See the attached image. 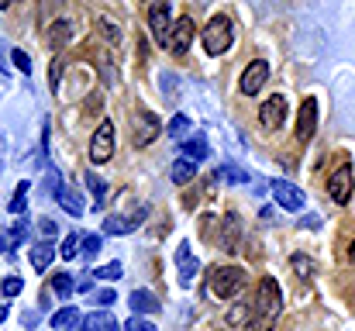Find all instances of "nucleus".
Wrapping results in <instances>:
<instances>
[{"instance_id": "1", "label": "nucleus", "mask_w": 355, "mask_h": 331, "mask_svg": "<svg viewBox=\"0 0 355 331\" xmlns=\"http://www.w3.org/2000/svg\"><path fill=\"white\" fill-rule=\"evenodd\" d=\"M283 314V294H279V283L272 276H266L259 283V294H255V307H252V321L248 331H272L276 318Z\"/></svg>"}, {"instance_id": "2", "label": "nucleus", "mask_w": 355, "mask_h": 331, "mask_svg": "<svg viewBox=\"0 0 355 331\" xmlns=\"http://www.w3.org/2000/svg\"><path fill=\"white\" fill-rule=\"evenodd\" d=\"M245 287H248V276H245V269H238V266H218V269L211 273V290H214V297H221V300L238 297Z\"/></svg>"}, {"instance_id": "3", "label": "nucleus", "mask_w": 355, "mask_h": 331, "mask_svg": "<svg viewBox=\"0 0 355 331\" xmlns=\"http://www.w3.org/2000/svg\"><path fill=\"white\" fill-rule=\"evenodd\" d=\"M232 42H235V24H232V17H211V24L204 28V49H207V56H225L228 49H232Z\"/></svg>"}, {"instance_id": "4", "label": "nucleus", "mask_w": 355, "mask_h": 331, "mask_svg": "<svg viewBox=\"0 0 355 331\" xmlns=\"http://www.w3.org/2000/svg\"><path fill=\"white\" fill-rule=\"evenodd\" d=\"M111 155H114V124L111 121H101V128L90 138V162L104 166Z\"/></svg>"}, {"instance_id": "5", "label": "nucleus", "mask_w": 355, "mask_h": 331, "mask_svg": "<svg viewBox=\"0 0 355 331\" xmlns=\"http://www.w3.org/2000/svg\"><path fill=\"white\" fill-rule=\"evenodd\" d=\"M148 28H152V38L162 45V49H169V0H155L152 3V10H148Z\"/></svg>"}, {"instance_id": "6", "label": "nucleus", "mask_w": 355, "mask_h": 331, "mask_svg": "<svg viewBox=\"0 0 355 331\" xmlns=\"http://www.w3.org/2000/svg\"><path fill=\"white\" fill-rule=\"evenodd\" d=\"M328 194H331V201H335L338 207H345V204L352 201V169H349V166H338V169L331 173Z\"/></svg>"}, {"instance_id": "7", "label": "nucleus", "mask_w": 355, "mask_h": 331, "mask_svg": "<svg viewBox=\"0 0 355 331\" xmlns=\"http://www.w3.org/2000/svg\"><path fill=\"white\" fill-rule=\"evenodd\" d=\"M269 190H272V197H276V204H279L283 211H300V207H304V190H300V187H293V183H286V180H272Z\"/></svg>"}, {"instance_id": "8", "label": "nucleus", "mask_w": 355, "mask_h": 331, "mask_svg": "<svg viewBox=\"0 0 355 331\" xmlns=\"http://www.w3.org/2000/svg\"><path fill=\"white\" fill-rule=\"evenodd\" d=\"M266 80H269V66H266L262 59L248 62V69L241 73V94H245V97H255V94L266 87Z\"/></svg>"}, {"instance_id": "9", "label": "nucleus", "mask_w": 355, "mask_h": 331, "mask_svg": "<svg viewBox=\"0 0 355 331\" xmlns=\"http://www.w3.org/2000/svg\"><path fill=\"white\" fill-rule=\"evenodd\" d=\"M190 42H193V21L190 17H180L173 24V31H169V52L173 56H183L190 49Z\"/></svg>"}, {"instance_id": "10", "label": "nucleus", "mask_w": 355, "mask_h": 331, "mask_svg": "<svg viewBox=\"0 0 355 331\" xmlns=\"http://www.w3.org/2000/svg\"><path fill=\"white\" fill-rule=\"evenodd\" d=\"M259 121H262V128H269V131H276L283 121H286V101L283 97H269L262 110H259Z\"/></svg>"}, {"instance_id": "11", "label": "nucleus", "mask_w": 355, "mask_h": 331, "mask_svg": "<svg viewBox=\"0 0 355 331\" xmlns=\"http://www.w3.org/2000/svg\"><path fill=\"white\" fill-rule=\"evenodd\" d=\"M314 128H318V101H314V97H307V101L300 104V121H297V138H300V142H311Z\"/></svg>"}, {"instance_id": "12", "label": "nucleus", "mask_w": 355, "mask_h": 331, "mask_svg": "<svg viewBox=\"0 0 355 331\" xmlns=\"http://www.w3.org/2000/svg\"><path fill=\"white\" fill-rule=\"evenodd\" d=\"M55 252H59V248H55L49 238H45V241H35V248L28 252V262H31V269H35V273H45V269L52 266Z\"/></svg>"}, {"instance_id": "13", "label": "nucleus", "mask_w": 355, "mask_h": 331, "mask_svg": "<svg viewBox=\"0 0 355 331\" xmlns=\"http://www.w3.org/2000/svg\"><path fill=\"white\" fill-rule=\"evenodd\" d=\"M176 262H180V283H183V287H190V283H193V276L200 273V262L190 255V245H187V241L176 248Z\"/></svg>"}, {"instance_id": "14", "label": "nucleus", "mask_w": 355, "mask_h": 331, "mask_svg": "<svg viewBox=\"0 0 355 331\" xmlns=\"http://www.w3.org/2000/svg\"><path fill=\"white\" fill-rule=\"evenodd\" d=\"M155 135H159V121L152 114H138L135 117V142L148 145V142H155Z\"/></svg>"}, {"instance_id": "15", "label": "nucleus", "mask_w": 355, "mask_h": 331, "mask_svg": "<svg viewBox=\"0 0 355 331\" xmlns=\"http://www.w3.org/2000/svg\"><path fill=\"white\" fill-rule=\"evenodd\" d=\"M141 214H145V211L128 214V218H124V214H111V218L104 221V231H107V235H128V231H135V228L141 224Z\"/></svg>"}, {"instance_id": "16", "label": "nucleus", "mask_w": 355, "mask_h": 331, "mask_svg": "<svg viewBox=\"0 0 355 331\" xmlns=\"http://www.w3.org/2000/svg\"><path fill=\"white\" fill-rule=\"evenodd\" d=\"M128 304H131V311L135 314H159V300H155V294H148V290H135L131 297H128Z\"/></svg>"}, {"instance_id": "17", "label": "nucleus", "mask_w": 355, "mask_h": 331, "mask_svg": "<svg viewBox=\"0 0 355 331\" xmlns=\"http://www.w3.org/2000/svg\"><path fill=\"white\" fill-rule=\"evenodd\" d=\"M55 201H59V207H62L66 214H73V218H80V214L87 211V204H83V197H80L76 190H69V187H62V190L55 194Z\"/></svg>"}, {"instance_id": "18", "label": "nucleus", "mask_w": 355, "mask_h": 331, "mask_svg": "<svg viewBox=\"0 0 355 331\" xmlns=\"http://www.w3.org/2000/svg\"><path fill=\"white\" fill-rule=\"evenodd\" d=\"M169 176H173V183H176V187H183V183H190V180L197 176V162H193V159H187V155H180V159L173 162Z\"/></svg>"}, {"instance_id": "19", "label": "nucleus", "mask_w": 355, "mask_h": 331, "mask_svg": "<svg viewBox=\"0 0 355 331\" xmlns=\"http://www.w3.org/2000/svg\"><path fill=\"white\" fill-rule=\"evenodd\" d=\"M76 331H118V321H114V318H111L107 311H97V314L83 318Z\"/></svg>"}, {"instance_id": "20", "label": "nucleus", "mask_w": 355, "mask_h": 331, "mask_svg": "<svg viewBox=\"0 0 355 331\" xmlns=\"http://www.w3.org/2000/svg\"><path fill=\"white\" fill-rule=\"evenodd\" d=\"M183 145V155L187 159H193V162H204L207 155H211V148H207V142L200 138V135H190L187 142H180Z\"/></svg>"}, {"instance_id": "21", "label": "nucleus", "mask_w": 355, "mask_h": 331, "mask_svg": "<svg viewBox=\"0 0 355 331\" xmlns=\"http://www.w3.org/2000/svg\"><path fill=\"white\" fill-rule=\"evenodd\" d=\"M80 321H83V318H80L76 307H62L59 314H52V328L55 331H76L80 328Z\"/></svg>"}, {"instance_id": "22", "label": "nucleus", "mask_w": 355, "mask_h": 331, "mask_svg": "<svg viewBox=\"0 0 355 331\" xmlns=\"http://www.w3.org/2000/svg\"><path fill=\"white\" fill-rule=\"evenodd\" d=\"M83 183H87V190L94 194V207H104V204H107V194H111V190H107V183H104L97 173H87V176H83Z\"/></svg>"}, {"instance_id": "23", "label": "nucleus", "mask_w": 355, "mask_h": 331, "mask_svg": "<svg viewBox=\"0 0 355 331\" xmlns=\"http://www.w3.org/2000/svg\"><path fill=\"white\" fill-rule=\"evenodd\" d=\"M69 38H73V24H69V21H55L52 31H49V45H52V49H62Z\"/></svg>"}, {"instance_id": "24", "label": "nucleus", "mask_w": 355, "mask_h": 331, "mask_svg": "<svg viewBox=\"0 0 355 331\" xmlns=\"http://www.w3.org/2000/svg\"><path fill=\"white\" fill-rule=\"evenodd\" d=\"M101 248H104V238H101V235H83V245H80V255H83L87 262H94V259L101 255Z\"/></svg>"}, {"instance_id": "25", "label": "nucleus", "mask_w": 355, "mask_h": 331, "mask_svg": "<svg viewBox=\"0 0 355 331\" xmlns=\"http://www.w3.org/2000/svg\"><path fill=\"white\" fill-rule=\"evenodd\" d=\"M52 290H55V294H59V297L66 300V297H69V294L76 290V280H73L69 273H55V276H52Z\"/></svg>"}, {"instance_id": "26", "label": "nucleus", "mask_w": 355, "mask_h": 331, "mask_svg": "<svg viewBox=\"0 0 355 331\" xmlns=\"http://www.w3.org/2000/svg\"><path fill=\"white\" fill-rule=\"evenodd\" d=\"M218 176H221L225 183H235V187H241V183H248V180H252V176H248L245 169H238V166H221V169H218Z\"/></svg>"}, {"instance_id": "27", "label": "nucleus", "mask_w": 355, "mask_h": 331, "mask_svg": "<svg viewBox=\"0 0 355 331\" xmlns=\"http://www.w3.org/2000/svg\"><path fill=\"white\" fill-rule=\"evenodd\" d=\"M169 135H173L176 142H187V138H190V121H187L183 114L173 117V121H169Z\"/></svg>"}, {"instance_id": "28", "label": "nucleus", "mask_w": 355, "mask_h": 331, "mask_svg": "<svg viewBox=\"0 0 355 331\" xmlns=\"http://www.w3.org/2000/svg\"><path fill=\"white\" fill-rule=\"evenodd\" d=\"M28 190H31V183H28V180H24V183H17V194H14V201L7 204V211H10V214H21V211H24V201H28Z\"/></svg>"}, {"instance_id": "29", "label": "nucleus", "mask_w": 355, "mask_h": 331, "mask_svg": "<svg viewBox=\"0 0 355 331\" xmlns=\"http://www.w3.org/2000/svg\"><path fill=\"white\" fill-rule=\"evenodd\" d=\"M80 245H83V235H66L62 238V248H59L62 259H76L80 255Z\"/></svg>"}, {"instance_id": "30", "label": "nucleus", "mask_w": 355, "mask_h": 331, "mask_svg": "<svg viewBox=\"0 0 355 331\" xmlns=\"http://www.w3.org/2000/svg\"><path fill=\"white\" fill-rule=\"evenodd\" d=\"M94 276H97V280H104V283H114V280L124 276V269H121V262H107V266H101Z\"/></svg>"}, {"instance_id": "31", "label": "nucleus", "mask_w": 355, "mask_h": 331, "mask_svg": "<svg viewBox=\"0 0 355 331\" xmlns=\"http://www.w3.org/2000/svg\"><path fill=\"white\" fill-rule=\"evenodd\" d=\"M293 269H297L300 280H311V276H314V262H311L307 255H293Z\"/></svg>"}, {"instance_id": "32", "label": "nucleus", "mask_w": 355, "mask_h": 331, "mask_svg": "<svg viewBox=\"0 0 355 331\" xmlns=\"http://www.w3.org/2000/svg\"><path fill=\"white\" fill-rule=\"evenodd\" d=\"M42 190H45V197H55V194L62 190V183H59V173H55L52 166H49V176H45V187H42Z\"/></svg>"}, {"instance_id": "33", "label": "nucleus", "mask_w": 355, "mask_h": 331, "mask_svg": "<svg viewBox=\"0 0 355 331\" xmlns=\"http://www.w3.org/2000/svg\"><path fill=\"white\" fill-rule=\"evenodd\" d=\"M21 287H24V283H21L17 276H10V280H3V283H0V294H3V297H17V294H21Z\"/></svg>"}, {"instance_id": "34", "label": "nucleus", "mask_w": 355, "mask_h": 331, "mask_svg": "<svg viewBox=\"0 0 355 331\" xmlns=\"http://www.w3.org/2000/svg\"><path fill=\"white\" fill-rule=\"evenodd\" d=\"M101 28H104V38H107V42H121V28L114 24V21L101 17Z\"/></svg>"}, {"instance_id": "35", "label": "nucleus", "mask_w": 355, "mask_h": 331, "mask_svg": "<svg viewBox=\"0 0 355 331\" xmlns=\"http://www.w3.org/2000/svg\"><path fill=\"white\" fill-rule=\"evenodd\" d=\"M10 59H14V66H17L21 73H31V59H28V52L14 49V52H10Z\"/></svg>"}, {"instance_id": "36", "label": "nucleus", "mask_w": 355, "mask_h": 331, "mask_svg": "<svg viewBox=\"0 0 355 331\" xmlns=\"http://www.w3.org/2000/svg\"><path fill=\"white\" fill-rule=\"evenodd\" d=\"M124 331H155V325H152V321H145V318L138 314V318H131V321L124 325Z\"/></svg>"}, {"instance_id": "37", "label": "nucleus", "mask_w": 355, "mask_h": 331, "mask_svg": "<svg viewBox=\"0 0 355 331\" xmlns=\"http://www.w3.org/2000/svg\"><path fill=\"white\" fill-rule=\"evenodd\" d=\"M94 300H97L101 307H111V304L118 300V294H114V290H97V294H94Z\"/></svg>"}, {"instance_id": "38", "label": "nucleus", "mask_w": 355, "mask_h": 331, "mask_svg": "<svg viewBox=\"0 0 355 331\" xmlns=\"http://www.w3.org/2000/svg\"><path fill=\"white\" fill-rule=\"evenodd\" d=\"M38 228H42V235H45V238H55V231H59V228H55V221H49V218L38 221Z\"/></svg>"}, {"instance_id": "39", "label": "nucleus", "mask_w": 355, "mask_h": 331, "mask_svg": "<svg viewBox=\"0 0 355 331\" xmlns=\"http://www.w3.org/2000/svg\"><path fill=\"white\" fill-rule=\"evenodd\" d=\"M49 80H52V90H59V59L52 62V73H49Z\"/></svg>"}, {"instance_id": "40", "label": "nucleus", "mask_w": 355, "mask_h": 331, "mask_svg": "<svg viewBox=\"0 0 355 331\" xmlns=\"http://www.w3.org/2000/svg\"><path fill=\"white\" fill-rule=\"evenodd\" d=\"M300 224H304V228H311V231H314V228H321V221H318V218H304Z\"/></svg>"}, {"instance_id": "41", "label": "nucleus", "mask_w": 355, "mask_h": 331, "mask_svg": "<svg viewBox=\"0 0 355 331\" xmlns=\"http://www.w3.org/2000/svg\"><path fill=\"white\" fill-rule=\"evenodd\" d=\"M0 321H7V307L3 304H0Z\"/></svg>"}, {"instance_id": "42", "label": "nucleus", "mask_w": 355, "mask_h": 331, "mask_svg": "<svg viewBox=\"0 0 355 331\" xmlns=\"http://www.w3.org/2000/svg\"><path fill=\"white\" fill-rule=\"evenodd\" d=\"M349 259H352V262H355V241H352V248H349Z\"/></svg>"}, {"instance_id": "43", "label": "nucleus", "mask_w": 355, "mask_h": 331, "mask_svg": "<svg viewBox=\"0 0 355 331\" xmlns=\"http://www.w3.org/2000/svg\"><path fill=\"white\" fill-rule=\"evenodd\" d=\"M0 73H7V62H3V59H0Z\"/></svg>"}, {"instance_id": "44", "label": "nucleus", "mask_w": 355, "mask_h": 331, "mask_svg": "<svg viewBox=\"0 0 355 331\" xmlns=\"http://www.w3.org/2000/svg\"><path fill=\"white\" fill-rule=\"evenodd\" d=\"M7 3H10V0H0V7H7Z\"/></svg>"}]
</instances>
